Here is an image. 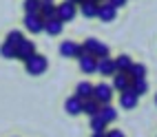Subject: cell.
I'll use <instances>...</instances> for the list:
<instances>
[{
	"instance_id": "cell-13",
	"label": "cell",
	"mask_w": 157,
	"mask_h": 137,
	"mask_svg": "<svg viewBox=\"0 0 157 137\" xmlns=\"http://www.w3.org/2000/svg\"><path fill=\"white\" fill-rule=\"evenodd\" d=\"M64 111H67L69 115H73V117H75V115H80V113H82V100H80L78 95L69 97L67 104H64Z\"/></svg>"
},
{
	"instance_id": "cell-14",
	"label": "cell",
	"mask_w": 157,
	"mask_h": 137,
	"mask_svg": "<svg viewBox=\"0 0 157 137\" xmlns=\"http://www.w3.org/2000/svg\"><path fill=\"white\" fill-rule=\"evenodd\" d=\"M38 13L42 20H49V18H56V2H49V0H42L40 2V9Z\"/></svg>"
},
{
	"instance_id": "cell-17",
	"label": "cell",
	"mask_w": 157,
	"mask_h": 137,
	"mask_svg": "<svg viewBox=\"0 0 157 137\" xmlns=\"http://www.w3.org/2000/svg\"><path fill=\"white\" fill-rule=\"evenodd\" d=\"M75 95H78L80 100H89V97H93V84H91V82H80L78 89H75Z\"/></svg>"
},
{
	"instance_id": "cell-2",
	"label": "cell",
	"mask_w": 157,
	"mask_h": 137,
	"mask_svg": "<svg viewBox=\"0 0 157 137\" xmlns=\"http://www.w3.org/2000/svg\"><path fill=\"white\" fill-rule=\"evenodd\" d=\"M78 13V5L71 2V0H64L62 5H56V18H60L62 22H71Z\"/></svg>"
},
{
	"instance_id": "cell-20",
	"label": "cell",
	"mask_w": 157,
	"mask_h": 137,
	"mask_svg": "<svg viewBox=\"0 0 157 137\" xmlns=\"http://www.w3.org/2000/svg\"><path fill=\"white\" fill-rule=\"evenodd\" d=\"M128 75H131V80H146V67L144 64H133L128 69Z\"/></svg>"
},
{
	"instance_id": "cell-32",
	"label": "cell",
	"mask_w": 157,
	"mask_h": 137,
	"mask_svg": "<svg viewBox=\"0 0 157 137\" xmlns=\"http://www.w3.org/2000/svg\"><path fill=\"white\" fill-rule=\"evenodd\" d=\"M95 2H104V0H95Z\"/></svg>"
},
{
	"instance_id": "cell-21",
	"label": "cell",
	"mask_w": 157,
	"mask_h": 137,
	"mask_svg": "<svg viewBox=\"0 0 157 137\" xmlns=\"http://www.w3.org/2000/svg\"><path fill=\"white\" fill-rule=\"evenodd\" d=\"M104 126H106V122L100 117V113L91 115V128H93V133H104Z\"/></svg>"
},
{
	"instance_id": "cell-7",
	"label": "cell",
	"mask_w": 157,
	"mask_h": 137,
	"mask_svg": "<svg viewBox=\"0 0 157 137\" xmlns=\"http://www.w3.org/2000/svg\"><path fill=\"white\" fill-rule=\"evenodd\" d=\"M137 102H140V95L135 93L131 86L126 91H122V95H120V104H122V108H126V111H133L135 106H137Z\"/></svg>"
},
{
	"instance_id": "cell-28",
	"label": "cell",
	"mask_w": 157,
	"mask_h": 137,
	"mask_svg": "<svg viewBox=\"0 0 157 137\" xmlns=\"http://www.w3.org/2000/svg\"><path fill=\"white\" fill-rule=\"evenodd\" d=\"M106 137H126V135H124L122 131H117V128H113V131L106 133Z\"/></svg>"
},
{
	"instance_id": "cell-12",
	"label": "cell",
	"mask_w": 157,
	"mask_h": 137,
	"mask_svg": "<svg viewBox=\"0 0 157 137\" xmlns=\"http://www.w3.org/2000/svg\"><path fill=\"white\" fill-rule=\"evenodd\" d=\"M62 29H64V22H62L60 18H49V20H44V31H47L49 36H60Z\"/></svg>"
},
{
	"instance_id": "cell-1",
	"label": "cell",
	"mask_w": 157,
	"mask_h": 137,
	"mask_svg": "<svg viewBox=\"0 0 157 137\" xmlns=\"http://www.w3.org/2000/svg\"><path fill=\"white\" fill-rule=\"evenodd\" d=\"M25 67H27V73H29V75H42V73L49 69V62H47L44 55L33 53V55L25 62Z\"/></svg>"
},
{
	"instance_id": "cell-34",
	"label": "cell",
	"mask_w": 157,
	"mask_h": 137,
	"mask_svg": "<svg viewBox=\"0 0 157 137\" xmlns=\"http://www.w3.org/2000/svg\"><path fill=\"white\" fill-rule=\"evenodd\" d=\"M49 2H53V0H49Z\"/></svg>"
},
{
	"instance_id": "cell-6",
	"label": "cell",
	"mask_w": 157,
	"mask_h": 137,
	"mask_svg": "<svg viewBox=\"0 0 157 137\" xmlns=\"http://www.w3.org/2000/svg\"><path fill=\"white\" fill-rule=\"evenodd\" d=\"M115 16H117V9H115L109 0H104V2H100L98 7V18L102 20V22H113Z\"/></svg>"
},
{
	"instance_id": "cell-27",
	"label": "cell",
	"mask_w": 157,
	"mask_h": 137,
	"mask_svg": "<svg viewBox=\"0 0 157 137\" xmlns=\"http://www.w3.org/2000/svg\"><path fill=\"white\" fill-rule=\"evenodd\" d=\"M98 44H100V40H95V38H89V40L84 42V51H86V53H93Z\"/></svg>"
},
{
	"instance_id": "cell-8",
	"label": "cell",
	"mask_w": 157,
	"mask_h": 137,
	"mask_svg": "<svg viewBox=\"0 0 157 137\" xmlns=\"http://www.w3.org/2000/svg\"><path fill=\"white\" fill-rule=\"evenodd\" d=\"M113 84H111V86H113V91H126L128 86H131V75H128V73H124V71H115L113 73Z\"/></svg>"
},
{
	"instance_id": "cell-29",
	"label": "cell",
	"mask_w": 157,
	"mask_h": 137,
	"mask_svg": "<svg viewBox=\"0 0 157 137\" xmlns=\"http://www.w3.org/2000/svg\"><path fill=\"white\" fill-rule=\"evenodd\" d=\"M109 2H111L115 9H120V7H124V5H126V0H109Z\"/></svg>"
},
{
	"instance_id": "cell-22",
	"label": "cell",
	"mask_w": 157,
	"mask_h": 137,
	"mask_svg": "<svg viewBox=\"0 0 157 137\" xmlns=\"http://www.w3.org/2000/svg\"><path fill=\"white\" fill-rule=\"evenodd\" d=\"M0 55L7 58V60H16V47L9 44V42H5V44L0 47Z\"/></svg>"
},
{
	"instance_id": "cell-25",
	"label": "cell",
	"mask_w": 157,
	"mask_h": 137,
	"mask_svg": "<svg viewBox=\"0 0 157 137\" xmlns=\"http://www.w3.org/2000/svg\"><path fill=\"white\" fill-rule=\"evenodd\" d=\"M91 55H95V58H106V55H111V49H109V44L100 42V44L95 47V51H93Z\"/></svg>"
},
{
	"instance_id": "cell-5",
	"label": "cell",
	"mask_w": 157,
	"mask_h": 137,
	"mask_svg": "<svg viewBox=\"0 0 157 137\" xmlns=\"http://www.w3.org/2000/svg\"><path fill=\"white\" fill-rule=\"evenodd\" d=\"M36 53V44H33V42H31V40H22V42H20V44L16 47V60H22V62H27L31 55H33Z\"/></svg>"
},
{
	"instance_id": "cell-26",
	"label": "cell",
	"mask_w": 157,
	"mask_h": 137,
	"mask_svg": "<svg viewBox=\"0 0 157 137\" xmlns=\"http://www.w3.org/2000/svg\"><path fill=\"white\" fill-rule=\"evenodd\" d=\"M42 0H25V13H38Z\"/></svg>"
},
{
	"instance_id": "cell-15",
	"label": "cell",
	"mask_w": 157,
	"mask_h": 137,
	"mask_svg": "<svg viewBox=\"0 0 157 137\" xmlns=\"http://www.w3.org/2000/svg\"><path fill=\"white\" fill-rule=\"evenodd\" d=\"M98 113H100V117H102L104 122H106V124H111V122L117 120V111H115V108L111 106V104H102Z\"/></svg>"
},
{
	"instance_id": "cell-19",
	"label": "cell",
	"mask_w": 157,
	"mask_h": 137,
	"mask_svg": "<svg viewBox=\"0 0 157 137\" xmlns=\"http://www.w3.org/2000/svg\"><path fill=\"white\" fill-rule=\"evenodd\" d=\"M75 42H71V40H64L60 44V55L62 58H75Z\"/></svg>"
},
{
	"instance_id": "cell-30",
	"label": "cell",
	"mask_w": 157,
	"mask_h": 137,
	"mask_svg": "<svg viewBox=\"0 0 157 137\" xmlns=\"http://www.w3.org/2000/svg\"><path fill=\"white\" fill-rule=\"evenodd\" d=\"M91 137H106V133H93Z\"/></svg>"
},
{
	"instance_id": "cell-4",
	"label": "cell",
	"mask_w": 157,
	"mask_h": 137,
	"mask_svg": "<svg viewBox=\"0 0 157 137\" xmlns=\"http://www.w3.org/2000/svg\"><path fill=\"white\" fill-rule=\"evenodd\" d=\"M93 97H95L100 104H111L113 86H111V84H98V86H93Z\"/></svg>"
},
{
	"instance_id": "cell-11",
	"label": "cell",
	"mask_w": 157,
	"mask_h": 137,
	"mask_svg": "<svg viewBox=\"0 0 157 137\" xmlns=\"http://www.w3.org/2000/svg\"><path fill=\"white\" fill-rule=\"evenodd\" d=\"M98 7H100V2H95V0H82L80 13L84 18H98Z\"/></svg>"
},
{
	"instance_id": "cell-31",
	"label": "cell",
	"mask_w": 157,
	"mask_h": 137,
	"mask_svg": "<svg viewBox=\"0 0 157 137\" xmlns=\"http://www.w3.org/2000/svg\"><path fill=\"white\" fill-rule=\"evenodd\" d=\"M71 2H75V5H80V2H82V0H71Z\"/></svg>"
},
{
	"instance_id": "cell-33",
	"label": "cell",
	"mask_w": 157,
	"mask_h": 137,
	"mask_svg": "<svg viewBox=\"0 0 157 137\" xmlns=\"http://www.w3.org/2000/svg\"><path fill=\"white\" fill-rule=\"evenodd\" d=\"M155 104H157V95H155Z\"/></svg>"
},
{
	"instance_id": "cell-18",
	"label": "cell",
	"mask_w": 157,
	"mask_h": 137,
	"mask_svg": "<svg viewBox=\"0 0 157 137\" xmlns=\"http://www.w3.org/2000/svg\"><path fill=\"white\" fill-rule=\"evenodd\" d=\"M113 62H115V71H124V73H128V69L133 67V60L128 55H124V53L113 58Z\"/></svg>"
},
{
	"instance_id": "cell-10",
	"label": "cell",
	"mask_w": 157,
	"mask_h": 137,
	"mask_svg": "<svg viewBox=\"0 0 157 137\" xmlns=\"http://www.w3.org/2000/svg\"><path fill=\"white\" fill-rule=\"evenodd\" d=\"M95 71L100 73V75H113V73H115V62H113V58H111V55H106V58H98V67H95Z\"/></svg>"
},
{
	"instance_id": "cell-16",
	"label": "cell",
	"mask_w": 157,
	"mask_h": 137,
	"mask_svg": "<svg viewBox=\"0 0 157 137\" xmlns=\"http://www.w3.org/2000/svg\"><path fill=\"white\" fill-rule=\"evenodd\" d=\"M100 106L102 104L95 100V97H89V100H82V113H86L89 117L91 115H98V111H100Z\"/></svg>"
},
{
	"instance_id": "cell-3",
	"label": "cell",
	"mask_w": 157,
	"mask_h": 137,
	"mask_svg": "<svg viewBox=\"0 0 157 137\" xmlns=\"http://www.w3.org/2000/svg\"><path fill=\"white\" fill-rule=\"evenodd\" d=\"M25 27L31 33H42L44 31V20L40 18V13H25Z\"/></svg>"
},
{
	"instance_id": "cell-24",
	"label": "cell",
	"mask_w": 157,
	"mask_h": 137,
	"mask_svg": "<svg viewBox=\"0 0 157 137\" xmlns=\"http://www.w3.org/2000/svg\"><path fill=\"white\" fill-rule=\"evenodd\" d=\"M25 40V36H22V31H9V36H7V40L5 42H9V44H13V47H18L20 42Z\"/></svg>"
},
{
	"instance_id": "cell-23",
	"label": "cell",
	"mask_w": 157,
	"mask_h": 137,
	"mask_svg": "<svg viewBox=\"0 0 157 137\" xmlns=\"http://www.w3.org/2000/svg\"><path fill=\"white\" fill-rule=\"evenodd\" d=\"M131 89L137 93V95H144V93L148 91V84H146V80H131Z\"/></svg>"
},
{
	"instance_id": "cell-9",
	"label": "cell",
	"mask_w": 157,
	"mask_h": 137,
	"mask_svg": "<svg viewBox=\"0 0 157 137\" xmlns=\"http://www.w3.org/2000/svg\"><path fill=\"white\" fill-rule=\"evenodd\" d=\"M78 62H80V71L82 73H95V67H98V58L95 55L84 53V55L78 58Z\"/></svg>"
}]
</instances>
